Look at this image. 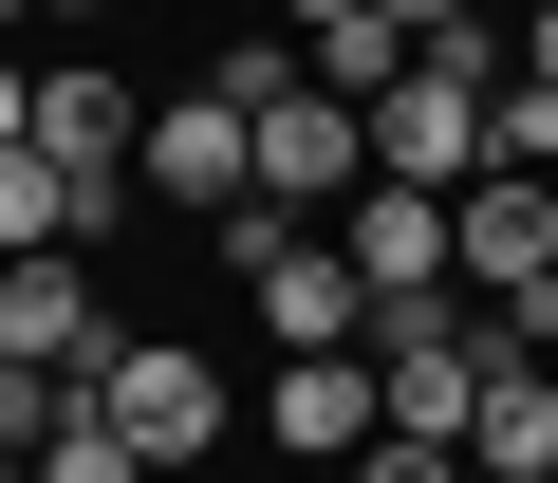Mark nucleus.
<instances>
[{"label":"nucleus","instance_id":"obj_1","mask_svg":"<svg viewBox=\"0 0 558 483\" xmlns=\"http://www.w3.org/2000/svg\"><path fill=\"white\" fill-rule=\"evenodd\" d=\"M484 112H502V38H428V57L373 94V186H484V168H502Z\"/></svg>","mask_w":558,"mask_h":483},{"label":"nucleus","instance_id":"obj_2","mask_svg":"<svg viewBox=\"0 0 558 483\" xmlns=\"http://www.w3.org/2000/svg\"><path fill=\"white\" fill-rule=\"evenodd\" d=\"M149 205H186V223H223V205H260V112H242L223 75H186V94H149Z\"/></svg>","mask_w":558,"mask_h":483},{"label":"nucleus","instance_id":"obj_3","mask_svg":"<svg viewBox=\"0 0 558 483\" xmlns=\"http://www.w3.org/2000/svg\"><path fill=\"white\" fill-rule=\"evenodd\" d=\"M354 186H373V112L317 94V57H299V75L260 94V205H299V223H317V205H354Z\"/></svg>","mask_w":558,"mask_h":483},{"label":"nucleus","instance_id":"obj_4","mask_svg":"<svg viewBox=\"0 0 558 483\" xmlns=\"http://www.w3.org/2000/svg\"><path fill=\"white\" fill-rule=\"evenodd\" d=\"M0 354H20V372H57V391H94V372L131 354V317L94 298V261L57 242V261H0Z\"/></svg>","mask_w":558,"mask_h":483},{"label":"nucleus","instance_id":"obj_5","mask_svg":"<svg viewBox=\"0 0 558 483\" xmlns=\"http://www.w3.org/2000/svg\"><path fill=\"white\" fill-rule=\"evenodd\" d=\"M94 409H112L149 465H205V446H223V372H205L186 335H131V354L94 372Z\"/></svg>","mask_w":558,"mask_h":483},{"label":"nucleus","instance_id":"obj_6","mask_svg":"<svg viewBox=\"0 0 558 483\" xmlns=\"http://www.w3.org/2000/svg\"><path fill=\"white\" fill-rule=\"evenodd\" d=\"M260 428L299 446V465H354V446L391 428V372H373V354H279V372H260Z\"/></svg>","mask_w":558,"mask_h":483},{"label":"nucleus","instance_id":"obj_7","mask_svg":"<svg viewBox=\"0 0 558 483\" xmlns=\"http://www.w3.org/2000/svg\"><path fill=\"white\" fill-rule=\"evenodd\" d=\"M447 242H465V298H521V280H558V186L484 168V186H447Z\"/></svg>","mask_w":558,"mask_h":483},{"label":"nucleus","instance_id":"obj_8","mask_svg":"<svg viewBox=\"0 0 558 483\" xmlns=\"http://www.w3.org/2000/svg\"><path fill=\"white\" fill-rule=\"evenodd\" d=\"M336 242H354V280H373V298H447V280H465L447 186H354V205H336Z\"/></svg>","mask_w":558,"mask_h":483},{"label":"nucleus","instance_id":"obj_9","mask_svg":"<svg viewBox=\"0 0 558 483\" xmlns=\"http://www.w3.org/2000/svg\"><path fill=\"white\" fill-rule=\"evenodd\" d=\"M299 57H317V94H354V112H373V94H391V75L428 57V38H410V20H373V0H354V20H317Z\"/></svg>","mask_w":558,"mask_h":483},{"label":"nucleus","instance_id":"obj_10","mask_svg":"<svg viewBox=\"0 0 558 483\" xmlns=\"http://www.w3.org/2000/svg\"><path fill=\"white\" fill-rule=\"evenodd\" d=\"M57 242H94V223H75V186H57L38 149H0V261H57Z\"/></svg>","mask_w":558,"mask_h":483},{"label":"nucleus","instance_id":"obj_11","mask_svg":"<svg viewBox=\"0 0 558 483\" xmlns=\"http://www.w3.org/2000/svg\"><path fill=\"white\" fill-rule=\"evenodd\" d=\"M38 483H168V465H149V446H131V428H112L94 391H75V428L38 446Z\"/></svg>","mask_w":558,"mask_h":483},{"label":"nucleus","instance_id":"obj_12","mask_svg":"<svg viewBox=\"0 0 558 483\" xmlns=\"http://www.w3.org/2000/svg\"><path fill=\"white\" fill-rule=\"evenodd\" d=\"M484 149H502V168H558V75H521V57H502V112H484Z\"/></svg>","mask_w":558,"mask_h":483},{"label":"nucleus","instance_id":"obj_13","mask_svg":"<svg viewBox=\"0 0 558 483\" xmlns=\"http://www.w3.org/2000/svg\"><path fill=\"white\" fill-rule=\"evenodd\" d=\"M336 483H484V465H465V446H410V428H373V446H354Z\"/></svg>","mask_w":558,"mask_h":483},{"label":"nucleus","instance_id":"obj_14","mask_svg":"<svg viewBox=\"0 0 558 483\" xmlns=\"http://www.w3.org/2000/svg\"><path fill=\"white\" fill-rule=\"evenodd\" d=\"M57 428H75V391H57V372H20V354H0V446H57Z\"/></svg>","mask_w":558,"mask_h":483},{"label":"nucleus","instance_id":"obj_15","mask_svg":"<svg viewBox=\"0 0 558 483\" xmlns=\"http://www.w3.org/2000/svg\"><path fill=\"white\" fill-rule=\"evenodd\" d=\"M373 20H410V38H484V0H373Z\"/></svg>","mask_w":558,"mask_h":483},{"label":"nucleus","instance_id":"obj_16","mask_svg":"<svg viewBox=\"0 0 558 483\" xmlns=\"http://www.w3.org/2000/svg\"><path fill=\"white\" fill-rule=\"evenodd\" d=\"M0 149H38V75L20 57H0Z\"/></svg>","mask_w":558,"mask_h":483},{"label":"nucleus","instance_id":"obj_17","mask_svg":"<svg viewBox=\"0 0 558 483\" xmlns=\"http://www.w3.org/2000/svg\"><path fill=\"white\" fill-rule=\"evenodd\" d=\"M521 75H558V0H521Z\"/></svg>","mask_w":558,"mask_h":483},{"label":"nucleus","instance_id":"obj_18","mask_svg":"<svg viewBox=\"0 0 558 483\" xmlns=\"http://www.w3.org/2000/svg\"><path fill=\"white\" fill-rule=\"evenodd\" d=\"M279 20H299V38H317V20H354V0H279Z\"/></svg>","mask_w":558,"mask_h":483},{"label":"nucleus","instance_id":"obj_19","mask_svg":"<svg viewBox=\"0 0 558 483\" xmlns=\"http://www.w3.org/2000/svg\"><path fill=\"white\" fill-rule=\"evenodd\" d=\"M38 20H57V38H75V20H112V0H38Z\"/></svg>","mask_w":558,"mask_h":483},{"label":"nucleus","instance_id":"obj_20","mask_svg":"<svg viewBox=\"0 0 558 483\" xmlns=\"http://www.w3.org/2000/svg\"><path fill=\"white\" fill-rule=\"evenodd\" d=\"M521 483H558V465H521Z\"/></svg>","mask_w":558,"mask_h":483},{"label":"nucleus","instance_id":"obj_21","mask_svg":"<svg viewBox=\"0 0 558 483\" xmlns=\"http://www.w3.org/2000/svg\"><path fill=\"white\" fill-rule=\"evenodd\" d=\"M539 186H558V168H539Z\"/></svg>","mask_w":558,"mask_h":483}]
</instances>
